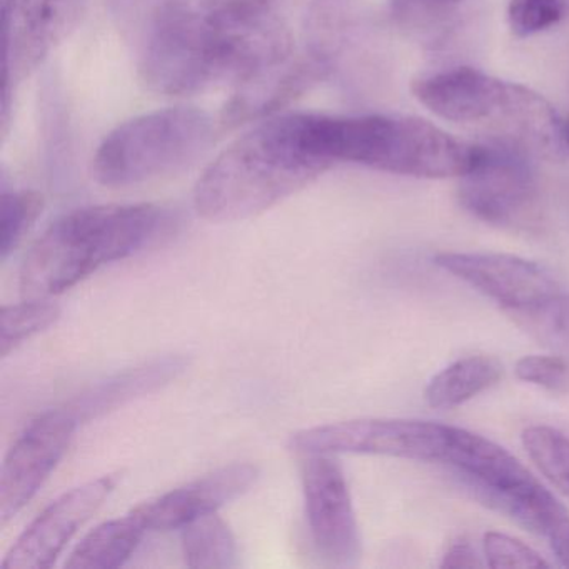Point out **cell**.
Instances as JSON below:
<instances>
[{"label": "cell", "instance_id": "6da1fadb", "mask_svg": "<svg viewBox=\"0 0 569 569\" xmlns=\"http://www.w3.org/2000/svg\"><path fill=\"white\" fill-rule=\"evenodd\" d=\"M292 54L272 0H162L146 28L139 76L158 94L191 96L236 88Z\"/></svg>", "mask_w": 569, "mask_h": 569}, {"label": "cell", "instance_id": "7a4b0ae2", "mask_svg": "<svg viewBox=\"0 0 569 569\" xmlns=\"http://www.w3.org/2000/svg\"><path fill=\"white\" fill-rule=\"evenodd\" d=\"M332 168L309 136V114L262 119L229 144L194 188L196 211L211 222L254 218Z\"/></svg>", "mask_w": 569, "mask_h": 569}, {"label": "cell", "instance_id": "3957f363", "mask_svg": "<svg viewBox=\"0 0 569 569\" xmlns=\"http://www.w3.org/2000/svg\"><path fill=\"white\" fill-rule=\"evenodd\" d=\"M171 226L172 212L156 204L74 209L56 219L26 256L22 296L48 299L62 295L102 266L148 248Z\"/></svg>", "mask_w": 569, "mask_h": 569}, {"label": "cell", "instance_id": "277c9868", "mask_svg": "<svg viewBox=\"0 0 569 569\" xmlns=\"http://www.w3.org/2000/svg\"><path fill=\"white\" fill-rule=\"evenodd\" d=\"M312 129L318 148L332 164L355 162L409 178H462L478 152V146L411 116L315 114Z\"/></svg>", "mask_w": 569, "mask_h": 569}, {"label": "cell", "instance_id": "5b68a950", "mask_svg": "<svg viewBox=\"0 0 569 569\" xmlns=\"http://www.w3.org/2000/svg\"><path fill=\"white\" fill-rule=\"evenodd\" d=\"M218 126L198 108L158 109L112 129L96 152L92 174L108 188H129L178 174L202 158Z\"/></svg>", "mask_w": 569, "mask_h": 569}, {"label": "cell", "instance_id": "8992f818", "mask_svg": "<svg viewBox=\"0 0 569 569\" xmlns=\"http://www.w3.org/2000/svg\"><path fill=\"white\" fill-rule=\"evenodd\" d=\"M478 146L472 168L461 178L458 198L479 221L499 228H528L539 209V184L525 152L488 141Z\"/></svg>", "mask_w": 569, "mask_h": 569}, {"label": "cell", "instance_id": "52a82bcc", "mask_svg": "<svg viewBox=\"0 0 569 569\" xmlns=\"http://www.w3.org/2000/svg\"><path fill=\"white\" fill-rule=\"evenodd\" d=\"M452 426L419 419H355L306 429L291 438L302 455H375L442 462Z\"/></svg>", "mask_w": 569, "mask_h": 569}, {"label": "cell", "instance_id": "ba28073f", "mask_svg": "<svg viewBox=\"0 0 569 569\" xmlns=\"http://www.w3.org/2000/svg\"><path fill=\"white\" fill-rule=\"evenodd\" d=\"M88 0H4V102L11 112L14 89L78 28Z\"/></svg>", "mask_w": 569, "mask_h": 569}, {"label": "cell", "instance_id": "9c48e42d", "mask_svg": "<svg viewBox=\"0 0 569 569\" xmlns=\"http://www.w3.org/2000/svg\"><path fill=\"white\" fill-rule=\"evenodd\" d=\"M302 489L316 551L332 566H352L361 556V538L351 492L331 455H306Z\"/></svg>", "mask_w": 569, "mask_h": 569}, {"label": "cell", "instance_id": "30bf717a", "mask_svg": "<svg viewBox=\"0 0 569 569\" xmlns=\"http://www.w3.org/2000/svg\"><path fill=\"white\" fill-rule=\"evenodd\" d=\"M78 425L71 409H52L19 436L0 472V525H8L38 495L68 451Z\"/></svg>", "mask_w": 569, "mask_h": 569}, {"label": "cell", "instance_id": "8fae6325", "mask_svg": "<svg viewBox=\"0 0 569 569\" xmlns=\"http://www.w3.org/2000/svg\"><path fill=\"white\" fill-rule=\"evenodd\" d=\"M435 264L498 302L509 316L528 311L565 289L548 269L518 256L441 252Z\"/></svg>", "mask_w": 569, "mask_h": 569}, {"label": "cell", "instance_id": "7c38bea8", "mask_svg": "<svg viewBox=\"0 0 569 569\" xmlns=\"http://www.w3.org/2000/svg\"><path fill=\"white\" fill-rule=\"evenodd\" d=\"M118 481V475L102 476L56 499L19 536L0 568H51L72 536L101 508Z\"/></svg>", "mask_w": 569, "mask_h": 569}, {"label": "cell", "instance_id": "4fadbf2b", "mask_svg": "<svg viewBox=\"0 0 569 569\" xmlns=\"http://www.w3.org/2000/svg\"><path fill=\"white\" fill-rule=\"evenodd\" d=\"M508 84L478 69L456 68L419 76L412 81L411 91L438 118L475 126L488 134L501 114Z\"/></svg>", "mask_w": 569, "mask_h": 569}, {"label": "cell", "instance_id": "5bb4252c", "mask_svg": "<svg viewBox=\"0 0 569 569\" xmlns=\"http://www.w3.org/2000/svg\"><path fill=\"white\" fill-rule=\"evenodd\" d=\"M326 79H329L328 69L309 52L292 54L281 64L236 86L219 116V129L229 131L246 122L271 118Z\"/></svg>", "mask_w": 569, "mask_h": 569}, {"label": "cell", "instance_id": "9a60e30c", "mask_svg": "<svg viewBox=\"0 0 569 569\" xmlns=\"http://www.w3.org/2000/svg\"><path fill=\"white\" fill-rule=\"evenodd\" d=\"M256 479V466H226L154 501L138 506L134 512L142 519L148 531L182 529L194 519L212 515L222 506L244 495L254 485Z\"/></svg>", "mask_w": 569, "mask_h": 569}, {"label": "cell", "instance_id": "2e32d148", "mask_svg": "<svg viewBox=\"0 0 569 569\" xmlns=\"http://www.w3.org/2000/svg\"><path fill=\"white\" fill-rule=\"evenodd\" d=\"M184 359L166 358L162 361L152 362L144 368L126 372L118 378L102 382L82 398L76 399L71 405L78 421H89L102 412L111 411L131 399L139 398L146 392L154 391L159 386L166 385L184 369Z\"/></svg>", "mask_w": 569, "mask_h": 569}, {"label": "cell", "instance_id": "e0dca14e", "mask_svg": "<svg viewBox=\"0 0 569 569\" xmlns=\"http://www.w3.org/2000/svg\"><path fill=\"white\" fill-rule=\"evenodd\" d=\"M148 528L134 511L89 532L66 561L68 569L121 568L141 545Z\"/></svg>", "mask_w": 569, "mask_h": 569}, {"label": "cell", "instance_id": "ac0fdd59", "mask_svg": "<svg viewBox=\"0 0 569 569\" xmlns=\"http://www.w3.org/2000/svg\"><path fill=\"white\" fill-rule=\"evenodd\" d=\"M502 372V362L492 356L459 359L429 381L425 389L426 402L435 409L458 408L498 385Z\"/></svg>", "mask_w": 569, "mask_h": 569}, {"label": "cell", "instance_id": "d6986e66", "mask_svg": "<svg viewBox=\"0 0 569 569\" xmlns=\"http://www.w3.org/2000/svg\"><path fill=\"white\" fill-rule=\"evenodd\" d=\"M182 551L189 568L228 569L238 565L234 535L216 512L182 528Z\"/></svg>", "mask_w": 569, "mask_h": 569}, {"label": "cell", "instance_id": "ffe728a7", "mask_svg": "<svg viewBox=\"0 0 569 569\" xmlns=\"http://www.w3.org/2000/svg\"><path fill=\"white\" fill-rule=\"evenodd\" d=\"M512 318L539 345L569 359V291L562 289L541 305Z\"/></svg>", "mask_w": 569, "mask_h": 569}, {"label": "cell", "instance_id": "44dd1931", "mask_svg": "<svg viewBox=\"0 0 569 569\" xmlns=\"http://www.w3.org/2000/svg\"><path fill=\"white\" fill-rule=\"evenodd\" d=\"M522 446L536 468L569 498V438L549 426H529L522 431Z\"/></svg>", "mask_w": 569, "mask_h": 569}, {"label": "cell", "instance_id": "7402d4cb", "mask_svg": "<svg viewBox=\"0 0 569 569\" xmlns=\"http://www.w3.org/2000/svg\"><path fill=\"white\" fill-rule=\"evenodd\" d=\"M61 308L48 299H29L21 305L4 306L0 312V355H11L26 339L51 328Z\"/></svg>", "mask_w": 569, "mask_h": 569}, {"label": "cell", "instance_id": "603a6c76", "mask_svg": "<svg viewBox=\"0 0 569 569\" xmlns=\"http://www.w3.org/2000/svg\"><path fill=\"white\" fill-rule=\"evenodd\" d=\"M44 208V199L34 191H9L2 184L0 196V254L8 258L34 226Z\"/></svg>", "mask_w": 569, "mask_h": 569}, {"label": "cell", "instance_id": "cb8c5ba5", "mask_svg": "<svg viewBox=\"0 0 569 569\" xmlns=\"http://www.w3.org/2000/svg\"><path fill=\"white\" fill-rule=\"evenodd\" d=\"M566 6V0H509V29L516 38H531L558 24Z\"/></svg>", "mask_w": 569, "mask_h": 569}, {"label": "cell", "instance_id": "d4e9b609", "mask_svg": "<svg viewBox=\"0 0 569 569\" xmlns=\"http://www.w3.org/2000/svg\"><path fill=\"white\" fill-rule=\"evenodd\" d=\"M516 378L551 395H569V359L565 356H525L516 362Z\"/></svg>", "mask_w": 569, "mask_h": 569}, {"label": "cell", "instance_id": "484cf974", "mask_svg": "<svg viewBox=\"0 0 569 569\" xmlns=\"http://www.w3.org/2000/svg\"><path fill=\"white\" fill-rule=\"evenodd\" d=\"M465 0H389L396 24L409 31H429L445 22Z\"/></svg>", "mask_w": 569, "mask_h": 569}, {"label": "cell", "instance_id": "4316f807", "mask_svg": "<svg viewBox=\"0 0 569 569\" xmlns=\"http://www.w3.org/2000/svg\"><path fill=\"white\" fill-rule=\"evenodd\" d=\"M486 561L489 568H548L549 562L541 558L531 546L505 532L489 531L482 539Z\"/></svg>", "mask_w": 569, "mask_h": 569}, {"label": "cell", "instance_id": "83f0119b", "mask_svg": "<svg viewBox=\"0 0 569 569\" xmlns=\"http://www.w3.org/2000/svg\"><path fill=\"white\" fill-rule=\"evenodd\" d=\"M481 559L468 542H452L442 556L441 568H479Z\"/></svg>", "mask_w": 569, "mask_h": 569}, {"label": "cell", "instance_id": "f1b7e54d", "mask_svg": "<svg viewBox=\"0 0 569 569\" xmlns=\"http://www.w3.org/2000/svg\"><path fill=\"white\" fill-rule=\"evenodd\" d=\"M562 139H565L566 151L569 152V116L562 121Z\"/></svg>", "mask_w": 569, "mask_h": 569}]
</instances>
